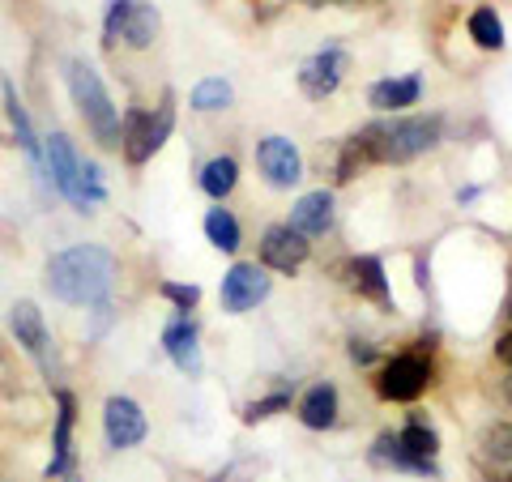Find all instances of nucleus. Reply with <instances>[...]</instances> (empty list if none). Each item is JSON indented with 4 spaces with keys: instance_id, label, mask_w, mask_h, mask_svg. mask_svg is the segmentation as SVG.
Wrapping results in <instances>:
<instances>
[{
    "instance_id": "f257e3e1",
    "label": "nucleus",
    "mask_w": 512,
    "mask_h": 482,
    "mask_svg": "<svg viewBox=\"0 0 512 482\" xmlns=\"http://www.w3.org/2000/svg\"><path fill=\"white\" fill-rule=\"evenodd\" d=\"M111 278H116V265L94 244H73L47 261V291L64 303H82V308L111 295Z\"/></svg>"
},
{
    "instance_id": "f03ea898",
    "label": "nucleus",
    "mask_w": 512,
    "mask_h": 482,
    "mask_svg": "<svg viewBox=\"0 0 512 482\" xmlns=\"http://www.w3.org/2000/svg\"><path fill=\"white\" fill-rule=\"evenodd\" d=\"M440 116H393L380 124H367L355 137L367 163H410L427 154L440 141Z\"/></svg>"
},
{
    "instance_id": "7ed1b4c3",
    "label": "nucleus",
    "mask_w": 512,
    "mask_h": 482,
    "mask_svg": "<svg viewBox=\"0 0 512 482\" xmlns=\"http://www.w3.org/2000/svg\"><path fill=\"white\" fill-rule=\"evenodd\" d=\"M69 94H73L77 111H82L86 128L94 133V141H99L103 150H116L120 146V111L111 103L103 77L94 73L86 60H69Z\"/></svg>"
},
{
    "instance_id": "20e7f679",
    "label": "nucleus",
    "mask_w": 512,
    "mask_h": 482,
    "mask_svg": "<svg viewBox=\"0 0 512 482\" xmlns=\"http://www.w3.org/2000/svg\"><path fill=\"white\" fill-rule=\"evenodd\" d=\"M47 167H52V184L69 197L77 210H90V205H99L107 192H103V180H99V167L94 163H82L73 150V141L64 133H52L47 137Z\"/></svg>"
},
{
    "instance_id": "39448f33",
    "label": "nucleus",
    "mask_w": 512,
    "mask_h": 482,
    "mask_svg": "<svg viewBox=\"0 0 512 482\" xmlns=\"http://www.w3.org/2000/svg\"><path fill=\"white\" fill-rule=\"evenodd\" d=\"M171 124H175V107H171V94L163 99V107L154 111H141V107H133L128 116L120 120V150H124V158L133 167H141L146 158H154L158 150H163V141L171 137Z\"/></svg>"
},
{
    "instance_id": "423d86ee",
    "label": "nucleus",
    "mask_w": 512,
    "mask_h": 482,
    "mask_svg": "<svg viewBox=\"0 0 512 482\" xmlns=\"http://www.w3.org/2000/svg\"><path fill=\"white\" fill-rule=\"evenodd\" d=\"M380 453L384 461L402 465V470H419V474H436V453H440V436L431 431L423 419H410L397 436H380Z\"/></svg>"
},
{
    "instance_id": "0eeeda50",
    "label": "nucleus",
    "mask_w": 512,
    "mask_h": 482,
    "mask_svg": "<svg viewBox=\"0 0 512 482\" xmlns=\"http://www.w3.org/2000/svg\"><path fill=\"white\" fill-rule=\"evenodd\" d=\"M103 35H107L103 39L107 47L128 43V47H137V52H146L158 35V13H154V5H146V0H111Z\"/></svg>"
},
{
    "instance_id": "6e6552de",
    "label": "nucleus",
    "mask_w": 512,
    "mask_h": 482,
    "mask_svg": "<svg viewBox=\"0 0 512 482\" xmlns=\"http://www.w3.org/2000/svg\"><path fill=\"white\" fill-rule=\"evenodd\" d=\"M431 384V363L423 355H397L380 372V397L384 401H414Z\"/></svg>"
},
{
    "instance_id": "1a4fd4ad",
    "label": "nucleus",
    "mask_w": 512,
    "mask_h": 482,
    "mask_svg": "<svg viewBox=\"0 0 512 482\" xmlns=\"http://www.w3.org/2000/svg\"><path fill=\"white\" fill-rule=\"evenodd\" d=\"M9 325H13V337H18V346L39 363V372H43V376H56L52 337H47V325H43V316H39L35 303H18V308H13V316H9Z\"/></svg>"
},
{
    "instance_id": "9d476101",
    "label": "nucleus",
    "mask_w": 512,
    "mask_h": 482,
    "mask_svg": "<svg viewBox=\"0 0 512 482\" xmlns=\"http://www.w3.org/2000/svg\"><path fill=\"white\" fill-rule=\"evenodd\" d=\"M256 163H261V175L274 188H295L303 180V158L295 150V141L286 137H265L256 146Z\"/></svg>"
},
{
    "instance_id": "9b49d317",
    "label": "nucleus",
    "mask_w": 512,
    "mask_h": 482,
    "mask_svg": "<svg viewBox=\"0 0 512 482\" xmlns=\"http://www.w3.org/2000/svg\"><path fill=\"white\" fill-rule=\"evenodd\" d=\"M103 431L111 448H133L146 440V414L133 397H107L103 406Z\"/></svg>"
},
{
    "instance_id": "f8f14e48",
    "label": "nucleus",
    "mask_w": 512,
    "mask_h": 482,
    "mask_svg": "<svg viewBox=\"0 0 512 482\" xmlns=\"http://www.w3.org/2000/svg\"><path fill=\"white\" fill-rule=\"evenodd\" d=\"M265 295H269V278H265V269H256V265L239 261L227 269V278H222V308L227 312H248Z\"/></svg>"
},
{
    "instance_id": "ddd939ff",
    "label": "nucleus",
    "mask_w": 512,
    "mask_h": 482,
    "mask_svg": "<svg viewBox=\"0 0 512 482\" xmlns=\"http://www.w3.org/2000/svg\"><path fill=\"white\" fill-rule=\"evenodd\" d=\"M308 235H299L291 222L286 227H269L265 235H261V261L269 265V269H278V273H291V269H299L303 261H308Z\"/></svg>"
},
{
    "instance_id": "4468645a",
    "label": "nucleus",
    "mask_w": 512,
    "mask_h": 482,
    "mask_svg": "<svg viewBox=\"0 0 512 482\" xmlns=\"http://www.w3.org/2000/svg\"><path fill=\"white\" fill-rule=\"evenodd\" d=\"M342 73H346V52L342 47H325V52H316L299 69V86L308 99H329V94L342 86Z\"/></svg>"
},
{
    "instance_id": "2eb2a0df",
    "label": "nucleus",
    "mask_w": 512,
    "mask_h": 482,
    "mask_svg": "<svg viewBox=\"0 0 512 482\" xmlns=\"http://www.w3.org/2000/svg\"><path fill=\"white\" fill-rule=\"evenodd\" d=\"M163 346H167L171 363L180 367L184 376H201V346H197V325H192L188 316L171 320V325H167V333H163Z\"/></svg>"
},
{
    "instance_id": "dca6fc26",
    "label": "nucleus",
    "mask_w": 512,
    "mask_h": 482,
    "mask_svg": "<svg viewBox=\"0 0 512 482\" xmlns=\"http://www.w3.org/2000/svg\"><path fill=\"white\" fill-rule=\"evenodd\" d=\"M291 227L299 235H308V239L312 235H325L333 227V192L316 188V192H308V197H299L295 210H291Z\"/></svg>"
},
{
    "instance_id": "f3484780",
    "label": "nucleus",
    "mask_w": 512,
    "mask_h": 482,
    "mask_svg": "<svg viewBox=\"0 0 512 482\" xmlns=\"http://www.w3.org/2000/svg\"><path fill=\"white\" fill-rule=\"evenodd\" d=\"M299 419L303 427H312V431H325L338 423V389L333 384H312L308 393H303L299 401Z\"/></svg>"
},
{
    "instance_id": "a211bd4d",
    "label": "nucleus",
    "mask_w": 512,
    "mask_h": 482,
    "mask_svg": "<svg viewBox=\"0 0 512 482\" xmlns=\"http://www.w3.org/2000/svg\"><path fill=\"white\" fill-rule=\"evenodd\" d=\"M423 94V82L419 77H384L367 90V99H372L376 111H402V107H414Z\"/></svg>"
},
{
    "instance_id": "6ab92c4d",
    "label": "nucleus",
    "mask_w": 512,
    "mask_h": 482,
    "mask_svg": "<svg viewBox=\"0 0 512 482\" xmlns=\"http://www.w3.org/2000/svg\"><path fill=\"white\" fill-rule=\"evenodd\" d=\"M350 286L376 303H389V282H384L380 256H359V261H350Z\"/></svg>"
},
{
    "instance_id": "aec40b11",
    "label": "nucleus",
    "mask_w": 512,
    "mask_h": 482,
    "mask_svg": "<svg viewBox=\"0 0 512 482\" xmlns=\"http://www.w3.org/2000/svg\"><path fill=\"white\" fill-rule=\"evenodd\" d=\"M235 184H239V163H235L231 154H222V158H210V163L201 167V188L210 192L214 201L231 197V192H235Z\"/></svg>"
},
{
    "instance_id": "412c9836",
    "label": "nucleus",
    "mask_w": 512,
    "mask_h": 482,
    "mask_svg": "<svg viewBox=\"0 0 512 482\" xmlns=\"http://www.w3.org/2000/svg\"><path fill=\"white\" fill-rule=\"evenodd\" d=\"M56 406H60V414H56V457H52V465H47V478H56L60 470H69V436H73V393H60L56 397Z\"/></svg>"
},
{
    "instance_id": "4be33fe9",
    "label": "nucleus",
    "mask_w": 512,
    "mask_h": 482,
    "mask_svg": "<svg viewBox=\"0 0 512 482\" xmlns=\"http://www.w3.org/2000/svg\"><path fill=\"white\" fill-rule=\"evenodd\" d=\"M470 39L478 47H487V52H500L504 47V22L495 9H474L470 13Z\"/></svg>"
},
{
    "instance_id": "5701e85b",
    "label": "nucleus",
    "mask_w": 512,
    "mask_h": 482,
    "mask_svg": "<svg viewBox=\"0 0 512 482\" xmlns=\"http://www.w3.org/2000/svg\"><path fill=\"white\" fill-rule=\"evenodd\" d=\"M205 235H210V244L218 248V252H235L239 248V222H235V214L231 210H210L205 214Z\"/></svg>"
},
{
    "instance_id": "b1692460",
    "label": "nucleus",
    "mask_w": 512,
    "mask_h": 482,
    "mask_svg": "<svg viewBox=\"0 0 512 482\" xmlns=\"http://www.w3.org/2000/svg\"><path fill=\"white\" fill-rule=\"evenodd\" d=\"M5 107H9V120H13V133H18V146L30 154V158H39V141H35V128H30L26 120V107L18 99V90L5 86Z\"/></svg>"
},
{
    "instance_id": "393cba45",
    "label": "nucleus",
    "mask_w": 512,
    "mask_h": 482,
    "mask_svg": "<svg viewBox=\"0 0 512 482\" xmlns=\"http://www.w3.org/2000/svg\"><path fill=\"white\" fill-rule=\"evenodd\" d=\"M235 99V90L222 82V77H205V82H197V90H192V107L197 111H222V107H231Z\"/></svg>"
},
{
    "instance_id": "a878e982",
    "label": "nucleus",
    "mask_w": 512,
    "mask_h": 482,
    "mask_svg": "<svg viewBox=\"0 0 512 482\" xmlns=\"http://www.w3.org/2000/svg\"><path fill=\"white\" fill-rule=\"evenodd\" d=\"M286 406H291V393H269V397L252 401V406L244 410V423H261V419H269V414H278Z\"/></svg>"
},
{
    "instance_id": "bb28decb",
    "label": "nucleus",
    "mask_w": 512,
    "mask_h": 482,
    "mask_svg": "<svg viewBox=\"0 0 512 482\" xmlns=\"http://www.w3.org/2000/svg\"><path fill=\"white\" fill-rule=\"evenodd\" d=\"M163 295H167L180 312H192V308H197V299H201L197 286H180V282H163Z\"/></svg>"
},
{
    "instance_id": "cd10ccee",
    "label": "nucleus",
    "mask_w": 512,
    "mask_h": 482,
    "mask_svg": "<svg viewBox=\"0 0 512 482\" xmlns=\"http://www.w3.org/2000/svg\"><path fill=\"white\" fill-rule=\"evenodd\" d=\"M252 474H256V461L239 457V461H231L222 474H214V482H252Z\"/></svg>"
},
{
    "instance_id": "c85d7f7f",
    "label": "nucleus",
    "mask_w": 512,
    "mask_h": 482,
    "mask_svg": "<svg viewBox=\"0 0 512 482\" xmlns=\"http://www.w3.org/2000/svg\"><path fill=\"white\" fill-rule=\"evenodd\" d=\"M495 359H500V363H508V367H512V333H504L500 342H495Z\"/></svg>"
},
{
    "instance_id": "c756f323",
    "label": "nucleus",
    "mask_w": 512,
    "mask_h": 482,
    "mask_svg": "<svg viewBox=\"0 0 512 482\" xmlns=\"http://www.w3.org/2000/svg\"><path fill=\"white\" fill-rule=\"evenodd\" d=\"M350 359H355V363H372V359H376V350L367 346V342H355V346H350Z\"/></svg>"
},
{
    "instance_id": "7c9ffc66",
    "label": "nucleus",
    "mask_w": 512,
    "mask_h": 482,
    "mask_svg": "<svg viewBox=\"0 0 512 482\" xmlns=\"http://www.w3.org/2000/svg\"><path fill=\"white\" fill-rule=\"evenodd\" d=\"M308 9H325V5H355V0H303Z\"/></svg>"
},
{
    "instance_id": "2f4dec72",
    "label": "nucleus",
    "mask_w": 512,
    "mask_h": 482,
    "mask_svg": "<svg viewBox=\"0 0 512 482\" xmlns=\"http://www.w3.org/2000/svg\"><path fill=\"white\" fill-rule=\"evenodd\" d=\"M508 316H512V299H508Z\"/></svg>"
}]
</instances>
